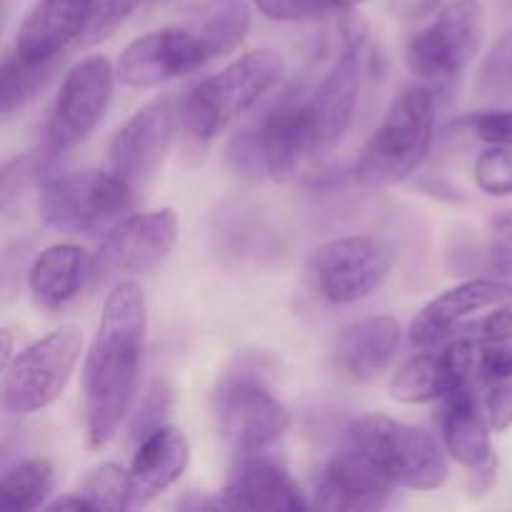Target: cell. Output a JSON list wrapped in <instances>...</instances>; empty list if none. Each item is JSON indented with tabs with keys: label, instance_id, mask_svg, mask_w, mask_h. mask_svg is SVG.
<instances>
[{
	"label": "cell",
	"instance_id": "obj_1",
	"mask_svg": "<svg viewBox=\"0 0 512 512\" xmlns=\"http://www.w3.org/2000/svg\"><path fill=\"white\" fill-rule=\"evenodd\" d=\"M145 333L148 305L143 288L135 280H120L105 300L98 333L83 365L88 448H103L128 415L138 390Z\"/></svg>",
	"mask_w": 512,
	"mask_h": 512
},
{
	"label": "cell",
	"instance_id": "obj_2",
	"mask_svg": "<svg viewBox=\"0 0 512 512\" xmlns=\"http://www.w3.org/2000/svg\"><path fill=\"white\" fill-rule=\"evenodd\" d=\"M438 98L425 83L405 85L390 103L355 160L353 178L363 185H395L413 175L430 153Z\"/></svg>",
	"mask_w": 512,
	"mask_h": 512
},
{
	"label": "cell",
	"instance_id": "obj_3",
	"mask_svg": "<svg viewBox=\"0 0 512 512\" xmlns=\"http://www.w3.org/2000/svg\"><path fill=\"white\" fill-rule=\"evenodd\" d=\"M505 338H512V285L500 280H468L443 290L410 323V343L423 350Z\"/></svg>",
	"mask_w": 512,
	"mask_h": 512
},
{
	"label": "cell",
	"instance_id": "obj_4",
	"mask_svg": "<svg viewBox=\"0 0 512 512\" xmlns=\"http://www.w3.org/2000/svg\"><path fill=\"white\" fill-rule=\"evenodd\" d=\"M278 50H250L220 73L200 80L180 103V125L195 143L218 138L238 115L253 108L283 78Z\"/></svg>",
	"mask_w": 512,
	"mask_h": 512
},
{
	"label": "cell",
	"instance_id": "obj_5",
	"mask_svg": "<svg viewBox=\"0 0 512 512\" xmlns=\"http://www.w3.org/2000/svg\"><path fill=\"white\" fill-rule=\"evenodd\" d=\"M348 445L373 460L395 485L438 490L448 480V460L438 440L423 428L388 415L368 413L348 425Z\"/></svg>",
	"mask_w": 512,
	"mask_h": 512
},
{
	"label": "cell",
	"instance_id": "obj_6",
	"mask_svg": "<svg viewBox=\"0 0 512 512\" xmlns=\"http://www.w3.org/2000/svg\"><path fill=\"white\" fill-rule=\"evenodd\" d=\"M135 203V193L113 170H80L50 178L38 193L40 218L68 235L110 233L133 213Z\"/></svg>",
	"mask_w": 512,
	"mask_h": 512
},
{
	"label": "cell",
	"instance_id": "obj_7",
	"mask_svg": "<svg viewBox=\"0 0 512 512\" xmlns=\"http://www.w3.org/2000/svg\"><path fill=\"white\" fill-rule=\"evenodd\" d=\"M230 165L248 180H288L313 158L303 115V95L290 93L240 130L228 150Z\"/></svg>",
	"mask_w": 512,
	"mask_h": 512
},
{
	"label": "cell",
	"instance_id": "obj_8",
	"mask_svg": "<svg viewBox=\"0 0 512 512\" xmlns=\"http://www.w3.org/2000/svg\"><path fill=\"white\" fill-rule=\"evenodd\" d=\"M80 353H83V333L75 325H63L20 350L13 363L5 368V413L28 415L53 405L68 388Z\"/></svg>",
	"mask_w": 512,
	"mask_h": 512
},
{
	"label": "cell",
	"instance_id": "obj_9",
	"mask_svg": "<svg viewBox=\"0 0 512 512\" xmlns=\"http://www.w3.org/2000/svg\"><path fill=\"white\" fill-rule=\"evenodd\" d=\"M485 8L480 0H450L408 40L405 63L420 80H453L483 48Z\"/></svg>",
	"mask_w": 512,
	"mask_h": 512
},
{
	"label": "cell",
	"instance_id": "obj_10",
	"mask_svg": "<svg viewBox=\"0 0 512 512\" xmlns=\"http://www.w3.org/2000/svg\"><path fill=\"white\" fill-rule=\"evenodd\" d=\"M213 420L235 453H258L278 443L290 428L285 405L248 373H230L213 393Z\"/></svg>",
	"mask_w": 512,
	"mask_h": 512
},
{
	"label": "cell",
	"instance_id": "obj_11",
	"mask_svg": "<svg viewBox=\"0 0 512 512\" xmlns=\"http://www.w3.org/2000/svg\"><path fill=\"white\" fill-rule=\"evenodd\" d=\"M118 78L105 55H88L65 73L45 120V148L65 153L83 143L108 110Z\"/></svg>",
	"mask_w": 512,
	"mask_h": 512
},
{
	"label": "cell",
	"instance_id": "obj_12",
	"mask_svg": "<svg viewBox=\"0 0 512 512\" xmlns=\"http://www.w3.org/2000/svg\"><path fill=\"white\" fill-rule=\"evenodd\" d=\"M310 270L328 303L353 305L385 283L393 270V248L375 235H343L315 248Z\"/></svg>",
	"mask_w": 512,
	"mask_h": 512
},
{
	"label": "cell",
	"instance_id": "obj_13",
	"mask_svg": "<svg viewBox=\"0 0 512 512\" xmlns=\"http://www.w3.org/2000/svg\"><path fill=\"white\" fill-rule=\"evenodd\" d=\"M175 115L178 110H175L173 98L168 95L155 98L135 110L110 140V170L133 190L135 198L140 193H148L163 168L170 140H173Z\"/></svg>",
	"mask_w": 512,
	"mask_h": 512
},
{
	"label": "cell",
	"instance_id": "obj_14",
	"mask_svg": "<svg viewBox=\"0 0 512 512\" xmlns=\"http://www.w3.org/2000/svg\"><path fill=\"white\" fill-rule=\"evenodd\" d=\"M363 83V35H353L325 78L303 95V115L310 153H328L353 125Z\"/></svg>",
	"mask_w": 512,
	"mask_h": 512
},
{
	"label": "cell",
	"instance_id": "obj_15",
	"mask_svg": "<svg viewBox=\"0 0 512 512\" xmlns=\"http://www.w3.org/2000/svg\"><path fill=\"white\" fill-rule=\"evenodd\" d=\"M178 243V215L170 208L120 220L95 253V280L143 275L168 260Z\"/></svg>",
	"mask_w": 512,
	"mask_h": 512
},
{
	"label": "cell",
	"instance_id": "obj_16",
	"mask_svg": "<svg viewBox=\"0 0 512 512\" xmlns=\"http://www.w3.org/2000/svg\"><path fill=\"white\" fill-rule=\"evenodd\" d=\"M208 60L203 40L195 30L163 28L135 38L120 53L115 75L128 88L148 90L193 73Z\"/></svg>",
	"mask_w": 512,
	"mask_h": 512
},
{
	"label": "cell",
	"instance_id": "obj_17",
	"mask_svg": "<svg viewBox=\"0 0 512 512\" xmlns=\"http://www.w3.org/2000/svg\"><path fill=\"white\" fill-rule=\"evenodd\" d=\"M475 355V343H453L415 355L390 380V398L398 403L445 400L455 390L473 385Z\"/></svg>",
	"mask_w": 512,
	"mask_h": 512
},
{
	"label": "cell",
	"instance_id": "obj_18",
	"mask_svg": "<svg viewBox=\"0 0 512 512\" xmlns=\"http://www.w3.org/2000/svg\"><path fill=\"white\" fill-rule=\"evenodd\" d=\"M393 480L348 445L328 458L315 478V505L323 510H378L393 495Z\"/></svg>",
	"mask_w": 512,
	"mask_h": 512
},
{
	"label": "cell",
	"instance_id": "obj_19",
	"mask_svg": "<svg viewBox=\"0 0 512 512\" xmlns=\"http://www.w3.org/2000/svg\"><path fill=\"white\" fill-rule=\"evenodd\" d=\"M95 0H38L25 15L13 53L25 63H50L83 38Z\"/></svg>",
	"mask_w": 512,
	"mask_h": 512
},
{
	"label": "cell",
	"instance_id": "obj_20",
	"mask_svg": "<svg viewBox=\"0 0 512 512\" xmlns=\"http://www.w3.org/2000/svg\"><path fill=\"white\" fill-rule=\"evenodd\" d=\"M225 510H308L295 480L275 460L243 453L220 490Z\"/></svg>",
	"mask_w": 512,
	"mask_h": 512
},
{
	"label": "cell",
	"instance_id": "obj_21",
	"mask_svg": "<svg viewBox=\"0 0 512 512\" xmlns=\"http://www.w3.org/2000/svg\"><path fill=\"white\" fill-rule=\"evenodd\" d=\"M400 338L403 325L390 315H375L345 325L335 340V365L355 383H373L390 368Z\"/></svg>",
	"mask_w": 512,
	"mask_h": 512
},
{
	"label": "cell",
	"instance_id": "obj_22",
	"mask_svg": "<svg viewBox=\"0 0 512 512\" xmlns=\"http://www.w3.org/2000/svg\"><path fill=\"white\" fill-rule=\"evenodd\" d=\"M95 280V255L73 243L45 248L28 270V285L35 303L58 310L78 298Z\"/></svg>",
	"mask_w": 512,
	"mask_h": 512
},
{
	"label": "cell",
	"instance_id": "obj_23",
	"mask_svg": "<svg viewBox=\"0 0 512 512\" xmlns=\"http://www.w3.org/2000/svg\"><path fill=\"white\" fill-rule=\"evenodd\" d=\"M190 465V443L185 433L173 425H163L140 440L133 458V508L148 505L160 493L178 483Z\"/></svg>",
	"mask_w": 512,
	"mask_h": 512
},
{
	"label": "cell",
	"instance_id": "obj_24",
	"mask_svg": "<svg viewBox=\"0 0 512 512\" xmlns=\"http://www.w3.org/2000/svg\"><path fill=\"white\" fill-rule=\"evenodd\" d=\"M490 425L485 420L483 405L473 385L455 390L443 400V413H440V435L443 445L460 465L465 468H478L493 458V445H490Z\"/></svg>",
	"mask_w": 512,
	"mask_h": 512
},
{
	"label": "cell",
	"instance_id": "obj_25",
	"mask_svg": "<svg viewBox=\"0 0 512 512\" xmlns=\"http://www.w3.org/2000/svg\"><path fill=\"white\" fill-rule=\"evenodd\" d=\"M55 488V468L48 460H23L3 473L0 505L5 510L25 512L48 505Z\"/></svg>",
	"mask_w": 512,
	"mask_h": 512
},
{
	"label": "cell",
	"instance_id": "obj_26",
	"mask_svg": "<svg viewBox=\"0 0 512 512\" xmlns=\"http://www.w3.org/2000/svg\"><path fill=\"white\" fill-rule=\"evenodd\" d=\"M250 28L248 0H210L205 8L200 28L195 33L203 40L208 58H223L233 53L245 40Z\"/></svg>",
	"mask_w": 512,
	"mask_h": 512
},
{
	"label": "cell",
	"instance_id": "obj_27",
	"mask_svg": "<svg viewBox=\"0 0 512 512\" xmlns=\"http://www.w3.org/2000/svg\"><path fill=\"white\" fill-rule=\"evenodd\" d=\"M55 68H58V60L25 63L15 53L5 55L3 70H0V113H3V120H10L15 113H20L48 83Z\"/></svg>",
	"mask_w": 512,
	"mask_h": 512
},
{
	"label": "cell",
	"instance_id": "obj_28",
	"mask_svg": "<svg viewBox=\"0 0 512 512\" xmlns=\"http://www.w3.org/2000/svg\"><path fill=\"white\" fill-rule=\"evenodd\" d=\"M78 493L88 500L90 510L133 508V478L115 463H105L93 470Z\"/></svg>",
	"mask_w": 512,
	"mask_h": 512
},
{
	"label": "cell",
	"instance_id": "obj_29",
	"mask_svg": "<svg viewBox=\"0 0 512 512\" xmlns=\"http://www.w3.org/2000/svg\"><path fill=\"white\" fill-rule=\"evenodd\" d=\"M170 408H173V390H170V385L165 380H155L148 388V393L143 395L138 408H135L133 423H130V435L140 443L150 433L168 425L165 420H168Z\"/></svg>",
	"mask_w": 512,
	"mask_h": 512
},
{
	"label": "cell",
	"instance_id": "obj_30",
	"mask_svg": "<svg viewBox=\"0 0 512 512\" xmlns=\"http://www.w3.org/2000/svg\"><path fill=\"white\" fill-rule=\"evenodd\" d=\"M475 183L488 195H512V145H493L480 153Z\"/></svg>",
	"mask_w": 512,
	"mask_h": 512
},
{
	"label": "cell",
	"instance_id": "obj_31",
	"mask_svg": "<svg viewBox=\"0 0 512 512\" xmlns=\"http://www.w3.org/2000/svg\"><path fill=\"white\" fill-rule=\"evenodd\" d=\"M260 15L280 23H305V20H320L328 13L338 10L335 0H255Z\"/></svg>",
	"mask_w": 512,
	"mask_h": 512
},
{
	"label": "cell",
	"instance_id": "obj_32",
	"mask_svg": "<svg viewBox=\"0 0 512 512\" xmlns=\"http://www.w3.org/2000/svg\"><path fill=\"white\" fill-rule=\"evenodd\" d=\"M143 0H95L93 3V15H90V23L85 28L83 38L78 40L80 45H93L100 43L103 38H108L130 13H133Z\"/></svg>",
	"mask_w": 512,
	"mask_h": 512
},
{
	"label": "cell",
	"instance_id": "obj_33",
	"mask_svg": "<svg viewBox=\"0 0 512 512\" xmlns=\"http://www.w3.org/2000/svg\"><path fill=\"white\" fill-rule=\"evenodd\" d=\"M475 378L483 385L512 380V338L478 343L475 355Z\"/></svg>",
	"mask_w": 512,
	"mask_h": 512
},
{
	"label": "cell",
	"instance_id": "obj_34",
	"mask_svg": "<svg viewBox=\"0 0 512 512\" xmlns=\"http://www.w3.org/2000/svg\"><path fill=\"white\" fill-rule=\"evenodd\" d=\"M488 265L495 273L512 275V210H500L490 220Z\"/></svg>",
	"mask_w": 512,
	"mask_h": 512
},
{
	"label": "cell",
	"instance_id": "obj_35",
	"mask_svg": "<svg viewBox=\"0 0 512 512\" xmlns=\"http://www.w3.org/2000/svg\"><path fill=\"white\" fill-rule=\"evenodd\" d=\"M38 168H43V155L40 158L38 155H18L3 165V190H0L3 210H8L18 195H23V190L38 175Z\"/></svg>",
	"mask_w": 512,
	"mask_h": 512
},
{
	"label": "cell",
	"instance_id": "obj_36",
	"mask_svg": "<svg viewBox=\"0 0 512 512\" xmlns=\"http://www.w3.org/2000/svg\"><path fill=\"white\" fill-rule=\"evenodd\" d=\"M470 133L488 145H512V108L475 113L465 120Z\"/></svg>",
	"mask_w": 512,
	"mask_h": 512
},
{
	"label": "cell",
	"instance_id": "obj_37",
	"mask_svg": "<svg viewBox=\"0 0 512 512\" xmlns=\"http://www.w3.org/2000/svg\"><path fill=\"white\" fill-rule=\"evenodd\" d=\"M480 405H483L485 420H488L490 430L493 433H505V430L512 425V383L505 380V383H490L485 388L483 398H480Z\"/></svg>",
	"mask_w": 512,
	"mask_h": 512
},
{
	"label": "cell",
	"instance_id": "obj_38",
	"mask_svg": "<svg viewBox=\"0 0 512 512\" xmlns=\"http://www.w3.org/2000/svg\"><path fill=\"white\" fill-rule=\"evenodd\" d=\"M498 458H490L488 463L478 465V468H470V478H468V490L473 495H485L490 488L495 485V480H498Z\"/></svg>",
	"mask_w": 512,
	"mask_h": 512
},
{
	"label": "cell",
	"instance_id": "obj_39",
	"mask_svg": "<svg viewBox=\"0 0 512 512\" xmlns=\"http://www.w3.org/2000/svg\"><path fill=\"white\" fill-rule=\"evenodd\" d=\"M445 3H450V0H390L395 13L405 15V18H423V15L443 8Z\"/></svg>",
	"mask_w": 512,
	"mask_h": 512
},
{
	"label": "cell",
	"instance_id": "obj_40",
	"mask_svg": "<svg viewBox=\"0 0 512 512\" xmlns=\"http://www.w3.org/2000/svg\"><path fill=\"white\" fill-rule=\"evenodd\" d=\"M45 508L48 510H90V505L83 495L73 493V495H63V498L53 500V503H48Z\"/></svg>",
	"mask_w": 512,
	"mask_h": 512
},
{
	"label": "cell",
	"instance_id": "obj_41",
	"mask_svg": "<svg viewBox=\"0 0 512 512\" xmlns=\"http://www.w3.org/2000/svg\"><path fill=\"white\" fill-rule=\"evenodd\" d=\"M0 335H3V370H5L10 363H13V358H15V355H13V330L3 328V333H0Z\"/></svg>",
	"mask_w": 512,
	"mask_h": 512
},
{
	"label": "cell",
	"instance_id": "obj_42",
	"mask_svg": "<svg viewBox=\"0 0 512 512\" xmlns=\"http://www.w3.org/2000/svg\"><path fill=\"white\" fill-rule=\"evenodd\" d=\"M368 3V0H335V5H338V10H353L358 8V5Z\"/></svg>",
	"mask_w": 512,
	"mask_h": 512
},
{
	"label": "cell",
	"instance_id": "obj_43",
	"mask_svg": "<svg viewBox=\"0 0 512 512\" xmlns=\"http://www.w3.org/2000/svg\"><path fill=\"white\" fill-rule=\"evenodd\" d=\"M508 63H510V73H512V35L508 38Z\"/></svg>",
	"mask_w": 512,
	"mask_h": 512
},
{
	"label": "cell",
	"instance_id": "obj_44",
	"mask_svg": "<svg viewBox=\"0 0 512 512\" xmlns=\"http://www.w3.org/2000/svg\"><path fill=\"white\" fill-rule=\"evenodd\" d=\"M155 3H163V0H155Z\"/></svg>",
	"mask_w": 512,
	"mask_h": 512
}]
</instances>
